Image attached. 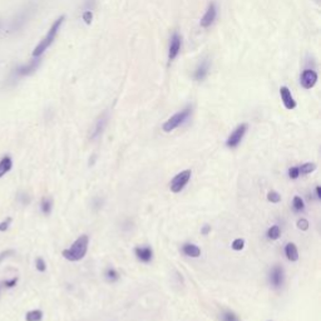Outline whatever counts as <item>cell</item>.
Returning <instances> with one entry per match:
<instances>
[{
    "label": "cell",
    "mask_w": 321,
    "mask_h": 321,
    "mask_svg": "<svg viewBox=\"0 0 321 321\" xmlns=\"http://www.w3.org/2000/svg\"><path fill=\"white\" fill-rule=\"evenodd\" d=\"M32 11L33 8L28 7L25 8V9H23L21 13H18V15H16L15 18H14V21L11 22L10 32H18V30H21L25 25V23L28 22V19L30 18V15H32Z\"/></svg>",
    "instance_id": "obj_7"
},
{
    "label": "cell",
    "mask_w": 321,
    "mask_h": 321,
    "mask_svg": "<svg viewBox=\"0 0 321 321\" xmlns=\"http://www.w3.org/2000/svg\"><path fill=\"white\" fill-rule=\"evenodd\" d=\"M104 276H106L108 282H116V281L119 280V274L117 272V270H115L113 268L107 269Z\"/></svg>",
    "instance_id": "obj_23"
},
{
    "label": "cell",
    "mask_w": 321,
    "mask_h": 321,
    "mask_svg": "<svg viewBox=\"0 0 321 321\" xmlns=\"http://www.w3.org/2000/svg\"><path fill=\"white\" fill-rule=\"evenodd\" d=\"M42 61H41V56H38V58H34L33 61H30L29 63L27 64H22L19 65V67H16L15 69L13 70V73H11V77L9 78L10 79H19V78H23V77H28L30 74H33L34 72H35L36 69L39 68V65H41Z\"/></svg>",
    "instance_id": "obj_4"
},
{
    "label": "cell",
    "mask_w": 321,
    "mask_h": 321,
    "mask_svg": "<svg viewBox=\"0 0 321 321\" xmlns=\"http://www.w3.org/2000/svg\"><path fill=\"white\" fill-rule=\"evenodd\" d=\"M292 209L296 212H303L305 210V203H304V200L299 196H295L294 200H292Z\"/></svg>",
    "instance_id": "obj_24"
},
{
    "label": "cell",
    "mask_w": 321,
    "mask_h": 321,
    "mask_svg": "<svg viewBox=\"0 0 321 321\" xmlns=\"http://www.w3.org/2000/svg\"><path fill=\"white\" fill-rule=\"evenodd\" d=\"M280 235H281V230L277 225L271 226L268 230V237L270 238V240H277V238L280 237Z\"/></svg>",
    "instance_id": "obj_25"
},
{
    "label": "cell",
    "mask_w": 321,
    "mask_h": 321,
    "mask_svg": "<svg viewBox=\"0 0 321 321\" xmlns=\"http://www.w3.org/2000/svg\"><path fill=\"white\" fill-rule=\"evenodd\" d=\"M209 70H210V62L207 59H204L200 63L197 68H196V72H195V79L196 81L201 82L206 78L207 74H209Z\"/></svg>",
    "instance_id": "obj_14"
},
{
    "label": "cell",
    "mask_w": 321,
    "mask_h": 321,
    "mask_svg": "<svg viewBox=\"0 0 321 321\" xmlns=\"http://www.w3.org/2000/svg\"><path fill=\"white\" fill-rule=\"evenodd\" d=\"M192 113V109L190 107L184 108L183 110H181V112L176 113V115H173L171 118L168 119L167 122H164V124L162 126V129L164 130V132L169 133L172 132V130H175L176 128H178V127L181 126V124H183L184 122L187 121V119L190 118V116H191Z\"/></svg>",
    "instance_id": "obj_3"
},
{
    "label": "cell",
    "mask_w": 321,
    "mask_h": 321,
    "mask_svg": "<svg viewBox=\"0 0 321 321\" xmlns=\"http://www.w3.org/2000/svg\"><path fill=\"white\" fill-rule=\"evenodd\" d=\"M268 200L271 203H278L281 201V196L276 191H271L268 193Z\"/></svg>",
    "instance_id": "obj_27"
},
{
    "label": "cell",
    "mask_w": 321,
    "mask_h": 321,
    "mask_svg": "<svg viewBox=\"0 0 321 321\" xmlns=\"http://www.w3.org/2000/svg\"><path fill=\"white\" fill-rule=\"evenodd\" d=\"M280 96L286 109H294V108L296 107V102H295L294 97L291 95V90H290L288 87L280 88Z\"/></svg>",
    "instance_id": "obj_13"
},
{
    "label": "cell",
    "mask_w": 321,
    "mask_h": 321,
    "mask_svg": "<svg viewBox=\"0 0 321 321\" xmlns=\"http://www.w3.org/2000/svg\"><path fill=\"white\" fill-rule=\"evenodd\" d=\"M107 121H108V117L107 115H103L102 117L98 118V121H97L95 128H93V132H92V139H96L98 138L99 136L103 133L104 128H106L107 126Z\"/></svg>",
    "instance_id": "obj_15"
},
{
    "label": "cell",
    "mask_w": 321,
    "mask_h": 321,
    "mask_svg": "<svg viewBox=\"0 0 321 321\" xmlns=\"http://www.w3.org/2000/svg\"><path fill=\"white\" fill-rule=\"evenodd\" d=\"M135 255L141 262L148 263L153 258V250L149 246H138L135 249Z\"/></svg>",
    "instance_id": "obj_10"
},
{
    "label": "cell",
    "mask_w": 321,
    "mask_h": 321,
    "mask_svg": "<svg viewBox=\"0 0 321 321\" xmlns=\"http://www.w3.org/2000/svg\"><path fill=\"white\" fill-rule=\"evenodd\" d=\"M83 21L87 23V24H90L92 22V11L90 10H86L83 13Z\"/></svg>",
    "instance_id": "obj_34"
},
{
    "label": "cell",
    "mask_w": 321,
    "mask_h": 321,
    "mask_svg": "<svg viewBox=\"0 0 321 321\" xmlns=\"http://www.w3.org/2000/svg\"><path fill=\"white\" fill-rule=\"evenodd\" d=\"M182 252L188 257L197 258L201 256V249L195 243H184L182 246Z\"/></svg>",
    "instance_id": "obj_16"
},
{
    "label": "cell",
    "mask_w": 321,
    "mask_h": 321,
    "mask_svg": "<svg viewBox=\"0 0 321 321\" xmlns=\"http://www.w3.org/2000/svg\"><path fill=\"white\" fill-rule=\"evenodd\" d=\"M52 209H53V202L50 198L48 197H44L43 200H42V203H41V210L42 212H43L44 215H50V212H52Z\"/></svg>",
    "instance_id": "obj_20"
},
{
    "label": "cell",
    "mask_w": 321,
    "mask_h": 321,
    "mask_svg": "<svg viewBox=\"0 0 321 321\" xmlns=\"http://www.w3.org/2000/svg\"><path fill=\"white\" fill-rule=\"evenodd\" d=\"M88 245H89V237H88V235H82L77 238L69 249L64 250L62 252V255L68 261L75 262V261L82 260V258L86 256L88 251Z\"/></svg>",
    "instance_id": "obj_1"
},
{
    "label": "cell",
    "mask_w": 321,
    "mask_h": 321,
    "mask_svg": "<svg viewBox=\"0 0 321 321\" xmlns=\"http://www.w3.org/2000/svg\"><path fill=\"white\" fill-rule=\"evenodd\" d=\"M64 19H65V16L62 15V16H59V18L53 23V25H52V27H50V29L48 30L47 35H45L44 38L42 39L41 42H39V44L36 45L35 48H34V50H33V56H34V58H38V56H42V54H43L45 50H47L48 48H49L50 45L53 44V42L55 41L56 34H58L59 30H61L62 24H63V23H64Z\"/></svg>",
    "instance_id": "obj_2"
},
{
    "label": "cell",
    "mask_w": 321,
    "mask_h": 321,
    "mask_svg": "<svg viewBox=\"0 0 321 321\" xmlns=\"http://www.w3.org/2000/svg\"><path fill=\"white\" fill-rule=\"evenodd\" d=\"M35 268L36 270H38L39 272H44L45 270H47V263H45V261L43 260L42 257H38L35 260Z\"/></svg>",
    "instance_id": "obj_28"
},
{
    "label": "cell",
    "mask_w": 321,
    "mask_h": 321,
    "mask_svg": "<svg viewBox=\"0 0 321 321\" xmlns=\"http://www.w3.org/2000/svg\"><path fill=\"white\" fill-rule=\"evenodd\" d=\"M300 176L301 175L299 171V167H291V168L289 169V177L291 178V180H297Z\"/></svg>",
    "instance_id": "obj_29"
},
{
    "label": "cell",
    "mask_w": 321,
    "mask_h": 321,
    "mask_svg": "<svg viewBox=\"0 0 321 321\" xmlns=\"http://www.w3.org/2000/svg\"><path fill=\"white\" fill-rule=\"evenodd\" d=\"M285 255L288 257V260L292 261V262L299 260V251H297V247L294 242H289L285 246Z\"/></svg>",
    "instance_id": "obj_17"
},
{
    "label": "cell",
    "mask_w": 321,
    "mask_h": 321,
    "mask_svg": "<svg viewBox=\"0 0 321 321\" xmlns=\"http://www.w3.org/2000/svg\"><path fill=\"white\" fill-rule=\"evenodd\" d=\"M42 319H43V312L41 310H32L25 315L27 321H42Z\"/></svg>",
    "instance_id": "obj_22"
},
{
    "label": "cell",
    "mask_w": 321,
    "mask_h": 321,
    "mask_svg": "<svg viewBox=\"0 0 321 321\" xmlns=\"http://www.w3.org/2000/svg\"><path fill=\"white\" fill-rule=\"evenodd\" d=\"M182 39H181L180 34L175 33L171 38V44H169V52H168V59L169 61H173L176 59V56L178 55L181 50V43H182Z\"/></svg>",
    "instance_id": "obj_12"
},
{
    "label": "cell",
    "mask_w": 321,
    "mask_h": 321,
    "mask_svg": "<svg viewBox=\"0 0 321 321\" xmlns=\"http://www.w3.org/2000/svg\"><path fill=\"white\" fill-rule=\"evenodd\" d=\"M269 321H271V320H269Z\"/></svg>",
    "instance_id": "obj_37"
},
{
    "label": "cell",
    "mask_w": 321,
    "mask_h": 321,
    "mask_svg": "<svg viewBox=\"0 0 321 321\" xmlns=\"http://www.w3.org/2000/svg\"><path fill=\"white\" fill-rule=\"evenodd\" d=\"M247 128H249L247 123H242V124H240V126L236 127L234 132H232L231 135L229 136V138H227L226 146L229 147V148H236V147L241 143L243 136L246 135Z\"/></svg>",
    "instance_id": "obj_6"
},
{
    "label": "cell",
    "mask_w": 321,
    "mask_h": 321,
    "mask_svg": "<svg viewBox=\"0 0 321 321\" xmlns=\"http://www.w3.org/2000/svg\"><path fill=\"white\" fill-rule=\"evenodd\" d=\"M220 319L221 321H241L240 317L237 316V314H235V312L231 310H223L221 312Z\"/></svg>",
    "instance_id": "obj_19"
},
{
    "label": "cell",
    "mask_w": 321,
    "mask_h": 321,
    "mask_svg": "<svg viewBox=\"0 0 321 321\" xmlns=\"http://www.w3.org/2000/svg\"><path fill=\"white\" fill-rule=\"evenodd\" d=\"M216 15H217V9H216V5L214 4V3H211V4L209 5V8H207L206 13H204L202 19H201V27L209 28L210 25L215 22Z\"/></svg>",
    "instance_id": "obj_11"
},
{
    "label": "cell",
    "mask_w": 321,
    "mask_h": 321,
    "mask_svg": "<svg viewBox=\"0 0 321 321\" xmlns=\"http://www.w3.org/2000/svg\"><path fill=\"white\" fill-rule=\"evenodd\" d=\"M297 229H300L301 231L309 230V221L306 220V218H300V220L297 221Z\"/></svg>",
    "instance_id": "obj_30"
},
{
    "label": "cell",
    "mask_w": 321,
    "mask_h": 321,
    "mask_svg": "<svg viewBox=\"0 0 321 321\" xmlns=\"http://www.w3.org/2000/svg\"><path fill=\"white\" fill-rule=\"evenodd\" d=\"M16 282H18V278L16 277H13V278H10V280H7V281H4V285L7 286V288H14V286L16 285Z\"/></svg>",
    "instance_id": "obj_32"
},
{
    "label": "cell",
    "mask_w": 321,
    "mask_h": 321,
    "mask_svg": "<svg viewBox=\"0 0 321 321\" xmlns=\"http://www.w3.org/2000/svg\"><path fill=\"white\" fill-rule=\"evenodd\" d=\"M316 197L319 198V200H321V188H320V186L316 187Z\"/></svg>",
    "instance_id": "obj_36"
},
{
    "label": "cell",
    "mask_w": 321,
    "mask_h": 321,
    "mask_svg": "<svg viewBox=\"0 0 321 321\" xmlns=\"http://www.w3.org/2000/svg\"><path fill=\"white\" fill-rule=\"evenodd\" d=\"M300 82H301V86L305 88V89H311V88L314 87L317 82L316 72H314V70H311V69H305L303 72V74H301Z\"/></svg>",
    "instance_id": "obj_9"
},
{
    "label": "cell",
    "mask_w": 321,
    "mask_h": 321,
    "mask_svg": "<svg viewBox=\"0 0 321 321\" xmlns=\"http://www.w3.org/2000/svg\"><path fill=\"white\" fill-rule=\"evenodd\" d=\"M192 172L191 169H184V171L180 172L178 175L175 176V178L171 181V184H169V188L173 193H178L186 187V184L190 182L191 180Z\"/></svg>",
    "instance_id": "obj_5"
},
{
    "label": "cell",
    "mask_w": 321,
    "mask_h": 321,
    "mask_svg": "<svg viewBox=\"0 0 321 321\" xmlns=\"http://www.w3.org/2000/svg\"><path fill=\"white\" fill-rule=\"evenodd\" d=\"M10 223H11V218L10 217H8L7 220H4V221H3V222H0V232L7 231V230L9 229Z\"/></svg>",
    "instance_id": "obj_31"
},
{
    "label": "cell",
    "mask_w": 321,
    "mask_h": 321,
    "mask_svg": "<svg viewBox=\"0 0 321 321\" xmlns=\"http://www.w3.org/2000/svg\"><path fill=\"white\" fill-rule=\"evenodd\" d=\"M284 278H285V272L280 265H275L270 272V284L272 288L280 289L284 285Z\"/></svg>",
    "instance_id": "obj_8"
},
{
    "label": "cell",
    "mask_w": 321,
    "mask_h": 321,
    "mask_svg": "<svg viewBox=\"0 0 321 321\" xmlns=\"http://www.w3.org/2000/svg\"><path fill=\"white\" fill-rule=\"evenodd\" d=\"M315 169H316V164H315L314 162H308V163L301 164L299 167L300 175H309V173L314 172Z\"/></svg>",
    "instance_id": "obj_21"
},
{
    "label": "cell",
    "mask_w": 321,
    "mask_h": 321,
    "mask_svg": "<svg viewBox=\"0 0 321 321\" xmlns=\"http://www.w3.org/2000/svg\"><path fill=\"white\" fill-rule=\"evenodd\" d=\"M211 232V226L210 225H204L202 226V229H201V234H202L203 236H207Z\"/></svg>",
    "instance_id": "obj_35"
},
{
    "label": "cell",
    "mask_w": 321,
    "mask_h": 321,
    "mask_svg": "<svg viewBox=\"0 0 321 321\" xmlns=\"http://www.w3.org/2000/svg\"><path fill=\"white\" fill-rule=\"evenodd\" d=\"M11 167H13V161H11V158L9 157V156L3 157L2 161H0V178L9 172L11 169Z\"/></svg>",
    "instance_id": "obj_18"
},
{
    "label": "cell",
    "mask_w": 321,
    "mask_h": 321,
    "mask_svg": "<svg viewBox=\"0 0 321 321\" xmlns=\"http://www.w3.org/2000/svg\"><path fill=\"white\" fill-rule=\"evenodd\" d=\"M231 247L235 251H241L245 247V240H242V238H236V240H234V242H232Z\"/></svg>",
    "instance_id": "obj_26"
},
{
    "label": "cell",
    "mask_w": 321,
    "mask_h": 321,
    "mask_svg": "<svg viewBox=\"0 0 321 321\" xmlns=\"http://www.w3.org/2000/svg\"><path fill=\"white\" fill-rule=\"evenodd\" d=\"M14 252H15L14 250H7V251H3L2 254H0V262H2L4 258H7V257L11 256V255H14Z\"/></svg>",
    "instance_id": "obj_33"
}]
</instances>
